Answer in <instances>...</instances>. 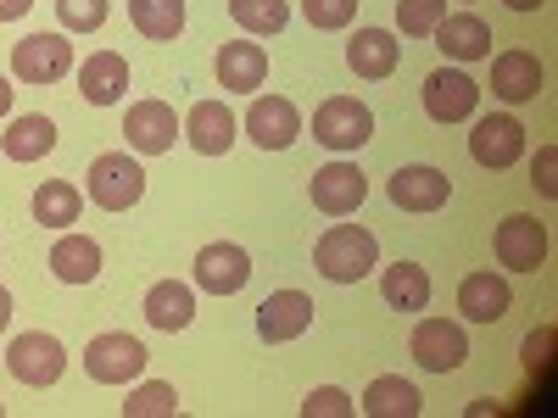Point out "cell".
<instances>
[{"label": "cell", "instance_id": "obj_12", "mask_svg": "<svg viewBox=\"0 0 558 418\" xmlns=\"http://www.w3.org/2000/svg\"><path fill=\"white\" fill-rule=\"evenodd\" d=\"M481 107V84L463 73V67H436L425 78V112L436 123H470Z\"/></svg>", "mask_w": 558, "mask_h": 418}, {"label": "cell", "instance_id": "obj_27", "mask_svg": "<svg viewBox=\"0 0 558 418\" xmlns=\"http://www.w3.org/2000/svg\"><path fill=\"white\" fill-rule=\"evenodd\" d=\"M51 273L62 279V285H89V279L101 273V246L89 235H62L51 246Z\"/></svg>", "mask_w": 558, "mask_h": 418}, {"label": "cell", "instance_id": "obj_33", "mask_svg": "<svg viewBox=\"0 0 558 418\" xmlns=\"http://www.w3.org/2000/svg\"><path fill=\"white\" fill-rule=\"evenodd\" d=\"M441 17H447V0H397V28H402L408 39L436 34Z\"/></svg>", "mask_w": 558, "mask_h": 418}, {"label": "cell", "instance_id": "obj_1", "mask_svg": "<svg viewBox=\"0 0 558 418\" xmlns=\"http://www.w3.org/2000/svg\"><path fill=\"white\" fill-rule=\"evenodd\" d=\"M375 262H380V241L363 223H330L313 246V268L330 285H357L363 273H375Z\"/></svg>", "mask_w": 558, "mask_h": 418}, {"label": "cell", "instance_id": "obj_26", "mask_svg": "<svg viewBox=\"0 0 558 418\" xmlns=\"http://www.w3.org/2000/svg\"><path fill=\"white\" fill-rule=\"evenodd\" d=\"M368 418H418V407H425V396H418L402 374H380V380H368L363 402H357Z\"/></svg>", "mask_w": 558, "mask_h": 418}, {"label": "cell", "instance_id": "obj_31", "mask_svg": "<svg viewBox=\"0 0 558 418\" xmlns=\"http://www.w3.org/2000/svg\"><path fill=\"white\" fill-rule=\"evenodd\" d=\"M229 17H235L246 34H279L291 23L286 0H229Z\"/></svg>", "mask_w": 558, "mask_h": 418}, {"label": "cell", "instance_id": "obj_15", "mask_svg": "<svg viewBox=\"0 0 558 418\" xmlns=\"http://www.w3.org/2000/svg\"><path fill=\"white\" fill-rule=\"evenodd\" d=\"M313 296H302V291H274L263 307H257V335L268 341V346H286V341H296V335H307L313 330Z\"/></svg>", "mask_w": 558, "mask_h": 418}, {"label": "cell", "instance_id": "obj_9", "mask_svg": "<svg viewBox=\"0 0 558 418\" xmlns=\"http://www.w3.org/2000/svg\"><path fill=\"white\" fill-rule=\"evenodd\" d=\"M470 157H475L481 168H492V173L514 168V162L525 157V123H520L514 112H492V118H481L475 134H470Z\"/></svg>", "mask_w": 558, "mask_h": 418}, {"label": "cell", "instance_id": "obj_40", "mask_svg": "<svg viewBox=\"0 0 558 418\" xmlns=\"http://www.w3.org/2000/svg\"><path fill=\"white\" fill-rule=\"evenodd\" d=\"M502 7H508V12H542L547 0H502Z\"/></svg>", "mask_w": 558, "mask_h": 418}, {"label": "cell", "instance_id": "obj_7", "mask_svg": "<svg viewBox=\"0 0 558 418\" xmlns=\"http://www.w3.org/2000/svg\"><path fill=\"white\" fill-rule=\"evenodd\" d=\"M12 73L23 84H57L73 73V45L68 34H28L12 45Z\"/></svg>", "mask_w": 558, "mask_h": 418}, {"label": "cell", "instance_id": "obj_21", "mask_svg": "<svg viewBox=\"0 0 558 418\" xmlns=\"http://www.w3.org/2000/svg\"><path fill=\"white\" fill-rule=\"evenodd\" d=\"M184 139H191L202 157H223L229 146H235V112H229L223 101H196L191 112H184Z\"/></svg>", "mask_w": 558, "mask_h": 418}, {"label": "cell", "instance_id": "obj_39", "mask_svg": "<svg viewBox=\"0 0 558 418\" xmlns=\"http://www.w3.org/2000/svg\"><path fill=\"white\" fill-rule=\"evenodd\" d=\"M547 346H553V330H542V335H531V341H525V357H531V368H536V357H542Z\"/></svg>", "mask_w": 558, "mask_h": 418}, {"label": "cell", "instance_id": "obj_17", "mask_svg": "<svg viewBox=\"0 0 558 418\" xmlns=\"http://www.w3.org/2000/svg\"><path fill=\"white\" fill-rule=\"evenodd\" d=\"M268 78V51L252 39H229L218 45V84H223V96H252V89H263Z\"/></svg>", "mask_w": 558, "mask_h": 418}, {"label": "cell", "instance_id": "obj_11", "mask_svg": "<svg viewBox=\"0 0 558 418\" xmlns=\"http://www.w3.org/2000/svg\"><path fill=\"white\" fill-rule=\"evenodd\" d=\"M307 196H313V207H318L324 218H347V212L363 207L368 179H363L357 162H324V168L313 173V184H307Z\"/></svg>", "mask_w": 558, "mask_h": 418}, {"label": "cell", "instance_id": "obj_43", "mask_svg": "<svg viewBox=\"0 0 558 418\" xmlns=\"http://www.w3.org/2000/svg\"><path fill=\"white\" fill-rule=\"evenodd\" d=\"M0 418H7V402H0Z\"/></svg>", "mask_w": 558, "mask_h": 418}, {"label": "cell", "instance_id": "obj_36", "mask_svg": "<svg viewBox=\"0 0 558 418\" xmlns=\"http://www.w3.org/2000/svg\"><path fill=\"white\" fill-rule=\"evenodd\" d=\"M357 407H352V396L341 391V385H318L307 402H302V418H352Z\"/></svg>", "mask_w": 558, "mask_h": 418}, {"label": "cell", "instance_id": "obj_6", "mask_svg": "<svg viewBox=\"0 0 558 418\" xmlns=\"http://www.w3.org/2000/svg\"><path fill=\"white\" fill-rule=\"evenodd\" d=\"M7 368H12V380L45 391V385H57L62 380V368H68V352L57 335H45V330H28L7 346Z\"/></svg>", "mask_w": 558, "mask_h": 418}, {"label": "cell", "instance_id": "obj_8", "mask_svg": "<svg viewBox=\"0 0 558 418\" xmlns=\"http://www.w3.org/2000/svg\"><path fill=\"white\" fill-rule=\"evenodd\" d=\"M386 196H391V207H402V212H441V207L452 201V179H447L441 168H430V162H408V168L391 173Z\"/></svg>", "mask_w": 558, "mask_h": 418}, {"label": "cell", "instance_id": "obj_18", "mask_svg": "<svg viewBox=\"0 0 558 418\" xmlns=\"http://www.w3.org/2000/svg\"><path fill=\"white\" fill-rule=\"evenodd\" d=\"M397 62H402V45H397L391 28H357L347 39V67L357 78H391Z\"/></svg>", "mask_w": 558, "mask_h": 418}, {"label": "cell", "instance_id": "obj_28", "mask_svg": "<svg viewBox=\"0 0 558 418\" xmlns=\"http://www.w3.org/2000/svg\"><path fill=\"white\" fill-rule=\"evenodd\" d=\"M380 291L397 312H425L430 307V273L418 268V262H391L386 279H380Z\"/></svg>", "mask_w": 558, "mask_h": 418}, {"label": "cell", "instance_id": "obj_42", "mask_svg": "<svg viewBox=\"0 0 558 418\" xmlns=\"http://www.w3.org/2000/svg\"><path fill=\"white\" fill-rule=\"evenodd\" d=\"M12 323V296H7V285H0V330Z\"/></svg>", "mask_w": 558, "mask_h": 418}, {"label": "cell", "instance_id": "obj_41", "mask_svg": "<svg viewBox=\"0 0 558 418\" xmlns=\"http://www.w3.org/2000/svg\"><path fill=\"white\" fill-rule=\"evenodd\" d=\"M0 118H12V84L0 78Z\"/></svg>", "mask_w": 558, "mask_h": 418}, {"label": "cell", "instance_id": "obj_24", "mask_svg": "<svg viewBox=\"0 0 558 418\" xmlns=\"http://www.w3.org/2000/svg\"><path fill=\"white\" fill-rule=\"evenodd\" d=\"M123 89H129V62L118 51H96V57L78 67V96L89 107H112Z\"/></svg>", "mask_w": 558, "mask_h": 418}, {"label": "cell", "instance_id": "obj_10", "mask_svg": "<svg viewBox=\"0 0 558 418\" xmlns=\"http://www.w3.org/2000/svg\"><path fill=\"white\" fill-rule=\"evenodd\" d=\"M123 139H129L134 157H162L179 139V112L168 101H134L123 112Z\"/></svg>", "mask_w": 558, "mask_h": 418}, {"label": "cell", "instance_id": "obj_29", "mask_svg": "<svg viewBox=\"0 0 558 418\" xmlns=\"http://www.w3.org/2000/svg\"><path fill=\"white\" fill-rule=\"evenodd\" d=\"M78 212H84V196L68 179H45L34 190V223H45V229H68V223H78Z\"/></svg>", "mask_w": 558, "mask_h": 418}, {"label": "cell", "instance_id": "obj_4", "mask_svg": "<svg viewBox=\"0 0 558 418\" xmlns=\"http://www.w3.org/2000/svg\"><path fill=\"white\" fill-rule=\"evenodd\" d=\"M408 346H413V362L430 368V374H458V368L470 362V335H463V323H452V318H418Z\"/></svg>", "mask_w": 558, "mask_h": 418}, {"label": "cell", "instance_id": "obj_35", "mask_svg": "<svg viewBox=\"0 0 558 418\" xmlns=\"http://www.w3.org/2000/svg\"><path fill=\"white\" fill-rule=\"evenodd\" d=\"M357 7H363V0H302V17L330 34V28H347L357 17Z\"/></svg>", "mask_w": 558, "mask_h": 418}, {"label": "cell", "instance_id": "obj_23", "mask_svg": "<svg viewBox=\"0 0 558 418\" xmlns=\"http://www.w3.org/2000/svg\"><path fill=\"white\" fill-rule=\"evenodd\" d=\"M191 318H196V291L191 285H179V279H157V285L146 291V323L151 330H191Z\"/></svg>", "mask_w": 558, "mask_h": 418}, {"label": "cell", "instance_id": "obj_37", "mask_svg": "<svg viewBox=\"0 0 558 418\" xmlns=\"http://www.w3.org/2000/svg\"><path fill=\"white\" fill-rule=\"evenodd\" d=\"M531 184H536V190L553 201L558 196V146H542L536 151V168H531Z\"/></svg>", "mask_w": 558, "mask_h": 418}, {"label": "cell", "instance_id": "obj_5", "mask_svg": "<svg viewBox=\"0 0 558 418\" xmlns=\"http://www.w3.org/2000/svg\"><path fill=\"white\" fill-rule=\"evenodd\" d=\"M146 362H151V352L134 335H96L84 346V374L96 385H129V380L146 374Z\"/></svg>", "mask_w": 558, "mask_h": 418}, {"label": "cell", "instance_id": "obj_38", "mask_svg": "<svg viewBox=\"0 0 558 418\" xmlns=\"http://www.w3.org/2000/svg\"><path fill=\"white\" fill-rule=\"evenodd\" d=\"M28 7H34V0H0V23H17V17H28Z\"/></svg>", "mask_w": 558, "mask_h": 418}, {"label": "cell", "instance_id": "obj_32", "mask_svg": "<svg viewBox=\"0 0 558 418\" xmlns=\"http://www.w3.org/2000/svg\"><path fill=\"white\" fill-rule=\"evenodd\" d=\"M173 413H179V391L162 385V380L134 385L129 402H123V418H173Z\"/></svg>", "mask_w": 558, "mask_h": 418}, {"label": "cell", "instance_id": "obj_13", "mask_svg": "<svg viewBox=\"0 0 558 418\" xmlns=\"http://www.w3.org/2000/svg\"><path fill=\"white\" fill-rule=\"evenodd\" d=\"M497 262L514 273H536L547 262V229L531 212H508L497 223Z\"/></svg>", "mask_w": 558, "mask_h": 418}, {"label": "cell", "instance_id": "obj_22", "mask_svg": "<svg viewBox=\"0 0 558 418\" xmlns=\"http://www.w3.org/2000/svg\"><path fill=\"white\" fill-rule=\"evenodd\" d=\"M508 279L502 273H492V268H481V273H470L458 285V312L470 318V323H497V318H508Z\"/></svg>", "mask_w": 558, "mask_h": 418}, {"label": "cell", "instance_id": "obj_2", "mask_svg": "<svg viewBox=\"0 0 558 418\" xmlns=\"http://www.w3.org/2000/svg\"><path fill=\"white\" fill-rule=\"evenodd\" d=\"M140 196H146V168L134 151H107L89 162V201L101 212H129Z\"/></svg>", "mask_w": 558, "mask_h": 418}, {"label": "cell", "instance_id": "obj_20", "mask_svg": "<svg viewBox=\"0 0 558 418\" xmlns=\"http://www.w3.org/2000/svg\"><path fill=\"white\" fill-rule=\"evenodd\" d=\"M492 96L520 107V101H536L542 96V62L531 51H502L492 62Z\"/></svg>", "mask_w": 558, "mask_h": 418}, {"label": "cell", "instance_id": "obj_16", "mask_svg": "<svg viewBox=\"0 0 558 418\" xmlns=\"http://www.w3.org/2000/svg\"><path fill=\"white\" fill-rule=\"evenodd\" d=\"M246 134L257 139L263 151H291L296 134H302V118L286 96H257L252 112H246Z\"/></svg>", "mask_w": 558, "mask_h": 418}, {"label": "cell", "instance_id": "obj_34", "mask_svg": "<svg viewBox=\"0 0 558 418\" xmlns=\"http://www.w3.org/2000/svg\"><path fill=\"white\" fill-rule=\"evenodd\" d=\"M57 17L68 34H96L107 23V0H57Z\"/></svg>", "mask_w": 558, "mask_h": 418}, {"label": "cell", "instance_id": "obj_19", "mask_svg": "<svg viewBox=\"0 0 558 418\" xmlns=\"http://www.w3.org/2000/svg\"><path fill=\"white\" fill-rule=\"evenodd\" d=\"M436 45L447 51V62H486L492 57V28L475 12H447L436 23Z\"/></svg>", "mask_w": 558, "mask_h": 418}, {"label": "cell", "instance_id": "obj_30", "mask_svg": "<svg viewBox=\"0 0 558 418\" xmlns=\"http://www.w3.org/2000/svg\"><path fill=\"white\" fill-rule=\"evenodd\" d=\"M129 23L134 34H146V39H179L184 28V0H129Z\"/></svg>", "mask_w": 558, "mask_h": 418}, {"label": "cell", "instance_id": "obj_14", "mask_svg": "<svg viewBox=\"0 0 558 418\" xmlns=\"http://www.w3.org/2000/svg\"><path fill=\"white\" fill-rule=\"evenodd\" d=\"M246 279H252V257H246V246H235V241H213V246L196 251V285H202V291H213V296H235V291H246Z\"/></svg>", "mask_w": 558, "mask_h": 418}, {"label": "cell", "instance_id": "obj_3", "mask_svg": "<svg viewBox=\"0 0 558 418\" xmlns=\"http://www.w3.org/2000/svg\"><path fill=\"white\" fill-rule=\"evenodd\" d=\"M313 139L324 151H363L368 139H375V112L357 96H330L313 112Z\"/></svg>", "mask_w": 558, "mask_h": 418}, {"label": "cell", "instance_id": "obj_25", "mask_svg": "<svg viewBox=\"0 0 558 418\" xmlns=\"http://www.w3.org/2000/svg\"><path fill=\"white\" fill-rule=\"evenodd\" d=\"M0 151H7V162H39V157H51L57 151V123L51 118H12L7 134H0Z\"/></svg>", "mask_w": 558, "mask_h": 418}]
</instances>
